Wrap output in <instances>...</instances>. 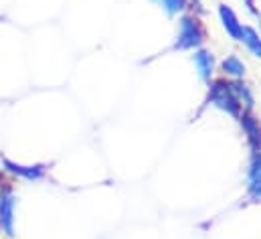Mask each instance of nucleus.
I'll return each mask as SVG.
<instances>
[{
  "label": "nucleus",
  "instance_id": "1",
  "mask_svg": "<svg viewBox=\"0 0 261 239\" xmlns=\"http://www.w3.org/2000/svg\"><path fill=\"white\" fill-rule=\"evenodd\" d=\"M204 41H206V31H204V25L200 22V18L196 14H180L174 49L176 51H196L202 47Z\"/></svg>",
  "mask_w": 261,
  "mask_h": 239
},
{
  "label": "nucleus",
  "instance_id": "2",
  "mask_svg": "<svg viewBox=\"0 0 261 239\" xmlns=\"http://www.w3.org/2000/svg\"><path fill=\"white\" fill-rule=\"evenodd\" d=\"M206 104H211L213 108L229 114L231 118H239L243 108L239 104V100L235 98L233 89H231V79H225V77H219V79H213L208 83V93H206Z\"/></svg>",
  "mask_w": 261,
  "mask_h": 239
},
{
  "label": "nucleus",
  "instance_id": "3",
  "mask_svg": "<svg viewBox=\"0 0 261 239\" xmlns=\"http://www.w3.org/2000/svg\"><path fill=\"white\" fill-rule=\"evenodd\" d=\"M14 188L10 184H0V231L6 237H14Z\"/></svg>",
  "mask_w": 261,
  "mask_h": 239
},
{
  "label": "nucleus",
  "instance_id": "4",
  "mask_svg": "<svg viewBox=\"0 0 261 239\" xmlns=\"http://www.w3.org/2000/svg\"><path fill=\"white\" fill-rule=\"evenodd\" d=\"M193 63H195V69H196V75L202 83H211L215 79V71H217V59L213 55V51L208 49H196L193 53Z\"/></svg>",
  "mask_w": 261,
  "mask_h": 239
},
{
  "label": "nucleus",
  "instance_id": "5",
  "mask_svg": "<svg viewBox=\"0 0 261 239\" xmlns=\"http://www.w3.org/2000/svg\"><path fill=\"white\" fill-rule=\"evenodd\" d=\"M239 126L247 138V144H249V150H259L261 148V122L259 118L253 114V112H247L243 110L241 116H239Z\"/></svg>",
  "mask_w": 261,
  "mask_h": 239
},
{
  "label": "nucleus",
  "instance_id": "6",
  "mask_svg": "<svg viewBox=\"0 0 261 239\" xmlns=\"http://www.w3.org/2000/svg\"><path fill=\"white\" fill-rule=\"evenodd\" d=\"M4 171L18 177V179L24 180H41L47 175V166L45 164H18V162H12L10 158H2L0 160Z\"/></svg>",
  "mask_w": 261,
  "mask_h": 239
},
{
  "label": "nucleus",
  "instance_id": "7",
  "mask_svg": "<svg viewBox=\"0 0 261 239\" xmlns=\"http://www.w3.org/2000/svg\"><path fill=\"white\" fill-rule=\"evenodd\" d=\"M219 20H221V27L225 29V33L229 35V39L239 43V37H241V31H243V22L239 20L237 12L227 4H219Z\"/></svg>",
  "mask_w": 261,
  "mask_h": 239
},
{
  "label": "nucleus",
  "instance_id": "8",
  "mask_svg": "<svg viewBox=\"0 0 261 239\" xmlns=\"http://www.w3.org/2000/svg\"><path fill=\"white\" fill-rule=\"evenodd\" d=\"M219 71H221V77H225V79H245L247 65L243 63L239 55L233 53L219 63Z\"/></svg>",
  "mask_w": 261,
  "mask_h": 239
},
{
  "label": "nucleus",
  "instance_id": "9",
  "mask_svg": "<svg viewBox=\"0 0 261 239\" xmlns=\"http://www.w3.org/2000/svg\"><path fill=\"white\" fill-rule=\"evenodd\" d=\"M231 89H233L235 98L239 100L241 108L247 110V112H253V108H255V95H253V89H251L243 79H231Z\"/></svg>",
  "mask_w": 261,
  "mask_h": 239
},
{
  "label": "nucleus",
  "instance_id": "10",
  "mask_svg": "<svg viewBox=\"0 0 261 239\" xmlns=\"http://www.w3.org/2000/svg\"><path fill=\"white\" fill-rule=\"evenodd\" d=\"M239 43L253 55L261 59V35L259 31H255L253 27L249 25H243V31H241V37H239Z\"/></svg>",
  "mask_w": 261,
  "mask_h": 239
},
{
  "label": "nucleus",
  "instance_id": "11",
  "mask_svg": "<svg viewBox=\"0 0 261 239\" xmlns=\"http://www.w3.org/2000/svg\"><path fill=\"white\" fill-rule=\"evenodd\" d=\"M152 2H156L168 16H178V14H182L185 8L189 6L187 0H152Z\"/></svg>",
  "mask_w": 261,
  "mask_h": 239
},
{
  "label": "nucleus",
  "instance_id": "12",
  "mask_svg": "<svg viewBox=\"0 0 261 239\" xmlns=\"http://www.w3.org/2000/svg\"><path fill=\"white\" fill-rule=\"evenodd\" d=\"M245 195L251 203H259L261 201V175L253 177V179H247V188H245Z\"/></svg>",
  "mask_w": 261,
  "mask_h": 239
},
{
  "label": "nucleus",
  "instance_id": "13",
  "mask_svg": "<svg viewBox=\"0 0 261 239\" xmlns=\"http://www.w3.org/2000/svg\"><path fill=\"white\" fill-rule=\"evenodd\" d=\"M257 175H261V148L259 150H251L249 164H247V179H253Z\"/></svg>",
  "mask_w": 261,
  "mask_h": 239
},
{
  "label": "nucleus",
  "instance_id": "14",
  "mask_svg": "<svg viewBox=\"0 0 261 239\" xmlns=\"http://www.w3.org/2000/svg\"><path fill=\"white\" fill-rule=\"evenodd\" d=\"M243 2H245V6H247V10H249V12L253 14V16H257V18H259V12L255 10V0H243Z\"/></svg>",
  "mask_w": 261,
  "mask_h": 239
}]
</instances>
